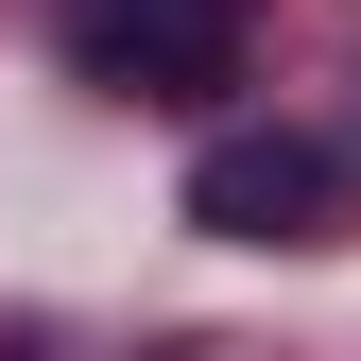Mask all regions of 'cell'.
<instances>
[{
  "instance_id": "7a4b0ae2",
  "label": "cell",
  "mask_w": 361,
  "mask_h": 361,
  "mask_svg": "<svg viewBox=\"0 0 361 361\" xmlns=\"http://www.w3.org/2000/svg\"><path fill=\"white\" fill-rule=\"evenodd\" d=\"M327 207H344V155L293 138V121H224L190 155V224L207 241H327Z\"/></svg>"
},
{
  "instance_id": "3957f363",
  "label": "cell",
  "mask_w": 361,
  "mask_h": 361,
  "mask_svg": "<svg viewBox=\"0 0 361 361\" xmlns=\"http://www.w3.org/2000/svg\"><path fill=\"white\" fill-rule=\"evenodd\" d=\"M190 361H224V344H190Z\"/></svg>"
},
{
  "instance_id": "6da1fadb",
  "label": "cell",
  "mask_w": 361,
  "mask_h": 361,
  "mask_svg": "<svg viewBox=\"0 0 361 361\" xmlns=\"http://www.w3.org/2000/svg\"><path fill=\"white\" fill-rule=\"evenodd\" d=\"M52 35L121 104H224L241 86V0H52Z\"/></svg>"
}]
</instances>
